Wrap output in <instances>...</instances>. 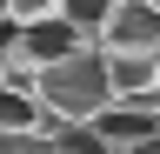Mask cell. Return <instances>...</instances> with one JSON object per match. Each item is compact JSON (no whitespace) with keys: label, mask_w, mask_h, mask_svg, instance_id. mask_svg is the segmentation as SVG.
I'll return each instance as SVG.
<instances>
[{"label":"cell","mask_w":160,"mask_h":154,"mask_svg":"<svg viewBox=\"0 0 160 154\" xmlns=\"http://www.w3.org/2000/svg\"><path fill=\"white\" fill-rule=\"evenodd\" d=\"M33 101L53 114L67 134H80V127H93L100 114H107V74H100V54L87 47V54H67V61H53V67H40L33 74Z\"/></svg>","instance_id":"cell-1"},{"label":"cell","mask_w":160,"mask_h":154,"mask_svg":"<svg viewBox=\"0 0 160 154\" xmlns=\"http://www.w3.org/2000/svg\"><path fill=\"white\" fill-rule=\"evenodd\" d=\"M93 54H160V13L147 0H113V13L93 27Z\"/></svg>","instance_id":"cell-2"},{"label":"cell","mask_w":160,"mask_h":154,"mask_svg":"<svg viewBox=\"0 0 160 154\" xmlns=\"http://www.w3.org/2000/svg\"><path fill=\"white\" fill-rule=\"evenodd\" d=\"M107 94H153L160 87V54H100Z\"/></svg>","instance_id":"cell-3"},{"label":"cell","mask_w":160,"mask_h":154,"mask_svg":"<svg viewBox=\"0 0 160 154\" xmlns=\"http://www.w3.org/2000/svg\"><path fill=\"white\" fill-rule=\"evenodd\" d=\"M107 13H113V0H60V20L73 34H87V40H93V27L107 20Z\"/></svg>","instance_id":"cell-4"},{"label":"cell","mask_w":160,"mask_h":154,"mask_svg":"<svg viewBox=\"0 0 160 154\" xmlns=\"http://www.w3.org/2000/svg\"><path fill=\"white\" fill-rule=\"evenodd\" d=\"M40 20H60V0H7V27H40Z\"/></svg>","instance_id":"cell-5"},{"label":"cell","mask_w":160,"mask_h":154,"mask_svg":"<svg viewBox=\"0 0 160 154\" xmlns=\"http://www.w3.org/2000/svg\"><path fill=\"white\" fill-rule=\"evenodd\" d=\"M0 154H33V141L27 134H0Z\"/></svg>","instance_id":"cell-6"},{"label":"cell","mask_w":160,"mask_h":154,"mask_svg":"<svg viewBox=\"0 0 160 154\" xmlns=\"http://www.w3.org/2000/svg\"><path fill=\"white\" fill-rule=\"evenodd\" d=\"M7 47H13V27L0 20V81H7Z\"/></svg>","instance_id":"cell-7"},{"label":"cell","mask_w":160,"mask_h":154,"mask_svg":"<svg viewBox=\"0 0 160 154\" xmlns=\"http://www.w3.org/2000/svg\"><path fill=\"white\" fill-rule=\"evenodd\" d=\"M33 154H67V141H33Z\"/></svg>","instance_id":"cell-8"},{"label":"cell","mask_w":160,"mask_h":154,"mask_svg":"<svg viewBox=\"0 0 160 154\" xmlns=\"http://www.w3.org/2000/svg\"><path fill=\"white\" fill-rule=\"evenodd\" d=\"M147 7H153V13H160V0H147Z\"/></svg>","instance_id":"cell-9"}]
</instances>
